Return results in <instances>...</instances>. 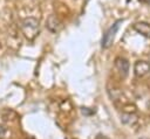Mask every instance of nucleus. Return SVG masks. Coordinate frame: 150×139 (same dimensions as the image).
Wrapping results in <instances>:
<instances>
[{
  "label": "nucleus",
  "instance_id": "obj_5",
  "mask_svg": "<svg viewBox=\"0 0 150 139\" xmlns=\"http://www.w3.org/2000/svg\"><path fill=\"white\" fill-rule=\"evenodd\" d=\"M115 68L117 69L118 74L122 77H127L128 74H129L130 64H129L127 58H124V57H116L115 58Z\"/></svg>",
  "mask_w": 150,
  "mask_h": 139
},
{
  "label": "nucleus",
  "instance_id": "obj_3",
  "mask_svg": "<svg viewBox=\"0 0 150 139\" xmlns=\"http://www.w3.org/2000/svg\"><path fill=\"white\" fill-rule=\"evenodd\" d=\"M46 27H47V29L50 32V33H59L61 29H62V27H63V22L56 16V15H54V14H50L48 18H47V20H46Z\"/></svg>",
  "mask_w": 150,
  "mask_h": 139
},
{
  "label": "nucleus",
  "instance_id": "obj_4",
  "mask_svg": "<svg viewBox=\"0 0 150 139\" xmlns=\"http://www.w3.org/2000/svg\"><path fill=\"white\" fill-rule=\"evenodd\" d=\"M150 72V63L148 61H137L134 64V74L136 77L141 78Z\"/></svg>",
  "mask_w": 150,
  "mask_h": 139
},
{
  "label": "nucleus",
  "instance_id": "obj_1",
  "mask_svg": "<svg viewBox=\"0 0 150 139\" xmlns=\"http://www.w3.org/2000/svg\"><path fill=\"white\" fill-rule=\"evenodd\" d=\"M20 28H21V32H22L23 36L28 41H33L39 35L40 21L36 18H33V16L25 18L20 23Z\"/></svg>",
  "mask_w": 150,
  "mask_h": 139
},
{
  "label": "nucleus",
  "instance_id": "obj_9",
  "mask_svg": "<svg viewBox=\"0 0 150 139\" xmlns=\"http://www.w3.org/2000/svg\"><path fill=\"white\" fill-rule=\"evenodd\" d=\"M148 2H149V4H150V0H148Z\"/></svg>",
  "mask_w": 150,
  "mask_h": 139
},
{
  "label": "nucleus",
  "instance_id": "obj_6",
  "mask_svg": "<svg viewBox=\"0 0 150 139\" xmlns=\"http://www.w3.org/2000/svg\"><path fill=\"white\" fill-rule=\"evenodd\" d=\"M121 121L125 125L132 126L138 121V117L136 113H131V112H123L121 114Z\"/></svg>",
  "mask_w": 150,
  "mask_h": 139
},
{
  "label": "nucleus",
  "instance_id": "obj_2",
  "mask_svg": "<svg viewBox=\"0 0 150 139\" xmlns=\"http://www.w3.org/2000/svg\"><path fill=\"white\" fill-rule=\"evenodd\" d=\"M122 23V20H118L116 22H114L107 30L105 33L103 34V37H102V41H101V46L103 49H108L112 46L114 43V40H115V36H116V33L120 28V25Z\"/></svg>",
  "mask_w": 150,
  "mask_h": 139
},
{
  "label": "nucleus",
  "instance_id": "obj_7",
  "mask_svg": "<svg viewBox=\"0 0 150 139\" xmlns=\"http://www.w3.org/2000/svg\"><path fill=\"white\" fill-rule=\"evenodd\" d=\"M132 28H134L137 33H139V34H142L143 36L150 39V25H149V23H146V22H137V23H135V25L132 26Z\"/></svg>",
  "mask_w": 150,
  "mask_h": 139
},
{
  "label": "nucleus",
  "instance_id": "obj_8",
  "mask_svg": "<svg viewBox=\"0 0 150 139\" xmlns=\"http://www.w3.org/2000/svg\"><path fill=\"white\" fill-rule=\"evenodd\" d=\"M7 134H8L7 127L4 126V125H0V139H6L7 138Z\"/></svg>",
  "mask_w": 150,
  "mask_h": 139
}]
</instances>
